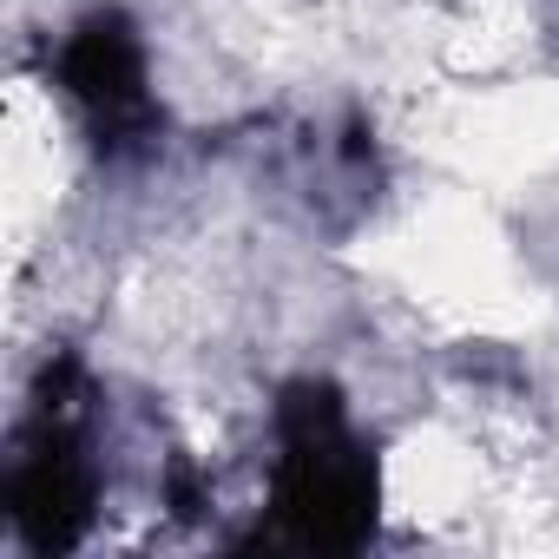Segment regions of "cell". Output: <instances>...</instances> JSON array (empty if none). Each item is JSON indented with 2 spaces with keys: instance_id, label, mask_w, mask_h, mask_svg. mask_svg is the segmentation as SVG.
<instances>
[{
  "instance_id": "obj_1",
  "label": "cell",
  "mask_w": 559,
  "mask_h": 559,
  "mask_svg": "<svg viewBox=\"0 0 559 559\" xmlns=\"http://www.w3.org/2000/svg\"><path fill=\"white\" fill-rule=\"evenodd\" d=\"M276 526L297 546L349 552L376 526V474L330 389L297 382L276 402Z\"/></svg>"
},
{
  "instance_id": "obj_2",
  "label": "cell",
  "mask_w": 559,
  "mask_h": 559,
  "mask_svg": "<svg viewBox=\"0 0 559 559\" xmlns=\"http://www.w3.org/2000/svg\"><path fill=\"white\" fill-rule=\"evenodd\" d=\"M60 86L99 132V145H132L152 132V93H145V47L119 14H93L60 47Z\"/></svg>"
},
{
  "instance_id": "obj_3",
  "label": "cell",
  "mask_w": 559,
  "mask_h": 559,
  "mask_svg": "<svg viewBox=\"0 0 559 559\" xmlns=\"http://www.w3.org/2000/svg\"><path fill=\"white\" fill-rule=\"evenodd\" d=\"M8 513L34 546H73L93 513V467L80 454V435L60 408H47L8 467Z\"/></svg>"
}]
</instances>
